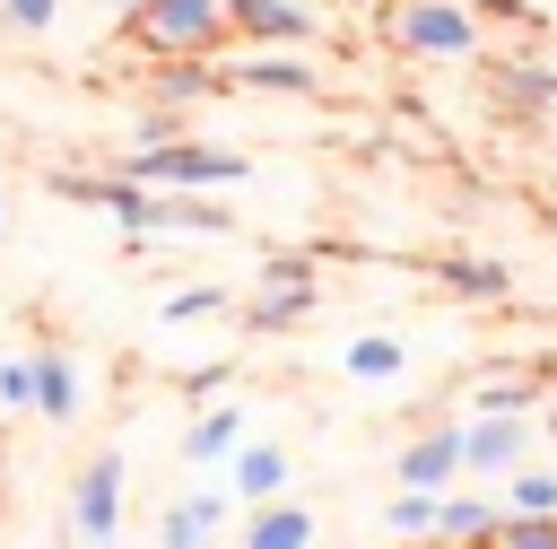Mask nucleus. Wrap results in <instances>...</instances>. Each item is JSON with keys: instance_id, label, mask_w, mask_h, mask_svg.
<instances>
[{"instance_id": "1", "label": "nucleus", "mask_w": 557, "mask_h": 549, "mask_svg": "<svg viewBox=\"0 0 557 549\" xmlns=\"http://www.w3.org/2000/svg\"><path fill=\"white\" fill-rule=\"evenodd\" d=\"M131 183H148V192H235V183H252V157L244 148H226V139H209V131H191V139H165V148H131V157H113Z\"/></svg>"}, {"instance_id": "2", "label": "nucleus", "mask_w": 557, "mask_h": 549, "mask_svg": "<svg viewBox=\"0 0 557 549\" xmlns=\"http://www.w3.org/2000/svg\"><path fill=\"white\" fill-rule=\"evenodd\" d=\"M122 505H131V453L122 444H96L70 471V540L78 549H113L122 540Z\"/></svg>"}, {"instance_id": "3", "label": "nucleus", "mask_w": 557, "mask_h": 549, "mask_svg": "<svg viewBox=\"0 0 557 549\" xmlns=\"http://www.w3.org/2000/svg\"><path fill=\"white\" fill-rule=\"evenodd\" d=\"M122 26H131V44H139L148 61L218 52V44H226V0H139Z\"/></svg>"}, {"instance_id": "4", "label": "nucleus", "mask_w": 557, "mask_h": 549, "mask_svg": "<svg viewBox=\"0 0 557 549\" xmlns=\"http://www.w3.org/2000/svg\"><path fill=\"white\" fill-rule=\"evenodd\" d=\"M531 436H540V418H513V410H470V418H461V479L505 488V479L531 462Z\"/></svg>"}, {"instance_id": "5", "label": "nucleus", "mask_w": 557, "mask_h": 549, "mask_svg": "<svg viewBox=\"0 0 557 549\" xmlns=\"http://www.w3.org/2000/svg\"><path fill=\"white\" fill-rule=\"evenodd\" d=\"M392 35H400V52H426V61H470L479 52V17L461 0H400Z\"/></svg>"}, {"instance_id": "6", "label": "nucleus", "mask_w": 557, "mask_h": 549, "mask_svg": "<svg viewBox=\"0 0 557 549\" xmlns=\"http://www.w3.org/2000/svg\"><path fill=\"white\" fill-rule=\"evenodd\" d=\"M235 514H244L235 488H226V479H200V488H183L174 505H157V549H218V532H226Z\"/></svg>"}, {"instance_id": "7", "label": "nucleus", "mask_w": 557, "mask_h": 549, "mask_svg": "<svg viewBox=\"0 0 557 549\" xmlns=\"http://www.w3.org/2000/svg\"><path fill=\"white\" fill-rule=\"evenodd\" d=\"M226 35L270 44V52H305L322 35V17H313V0H226Z\"/></svg>"}, {"instance_id": "8", "label": "nucleus", "mask_w": 557, "mask_h": 549, "mask_svg": "<svg viewBox=\"0 0 557 549\" xmlns=\"http://www.w3.org/2000/svg\"><path fill=\"white\" fill-rule=\"evenodd\" d=\"M244 401H209V410H191L183 418V436H174V453L191 462V471H209V479H226V462H235V444H244Z\"/></svg>"}, {"instance_id": "9", "label": "nucleus", "mask_w": 557, "mask_h": 549, "mask_svg": "<svg viewBox=\"0 0 557 549\" xmlns=\"http://www.w3.org/2000/svg\"><path fill=\"white\" fill-rule=\"evenodd\" d=\"M496 523H505V488H479V479L444 488V505H435V540L444 549H487Z\"/></svg>"}, {"instance_id": "10", "label": "nucleus", "mask_w": 557, "mask_h": 549, "mask_svg": "<svg viewBox=\"0 0 557 549\" xmlns=\"http://www.w3.org/2000/svg\"><path fill=\"white\" fill-rule=\"evenodd\" d=\"M218 70H226V87H252V96H313V87H322L305 52H270V44H244V52L218 61Z\"/></svg>"}, {"instance_id": "11", "label": "nucleus", "mask_w": 557, "mask_h": 549, "mask_svg": "<svg viewBox=\"0 0 557 549\" xmlns=\"http://www.w3.org/2000/svg\"><path fill=\"white\" fill-rule=\"evenodd\" d=\"M392 471H400V488H426V497L461 488V427H418Z\"/></svg>"}, {"instance_id": "12", "label": "nucleus", "mask_w": 557, "mask_h": 549, "mask_svg": "<svg viewBox=\"0 0 557 549\" xmlns=\"http://www.w3.org/2000/svg\"><path fill=\"white\" fill-rule=\"evenodd\" d=\"M287 479H296V462H287V444H278V436H244V444H235V462H226L235 505H270V497H287Z\"/></svg>"}, {"instance_id": "13", "label": "nucleus", "mask_w": 557, "mask_h": 549, "mask_svg": "<svg viewBox=\"0 0 557 549\" xmlns=\"http://www.w3.org/2000/svg\"><path fill=\"white\" fill-rule=\"evenodd\" d=\"M313 314H322L313 279H252V296H244V331H305Z\"/></svg>"}, {"instance_id": "14", "label": "nucleus", "mask_w": 557, "mask_h": 549, "mask_svg": "<svg viewBox=\"0 0 557 549\" xmlns=\"http://www.w3.org/2000/svg\"><path fill=\"white\" fill-rule=\"evenodd\" d=\"M78 410H87L78 357H70V349H35V418H44V427H70Z\"/></svg>"}, {"instance_id": "15", "label": "nucleus", "mask_w": 557, "mask_h": 549, "mask_svg": "<svg viewBox=\"0 0 557 549\" xmlns=\"http://www.w3.org/2000/svg\"><path fill=\"white\" fill-rule=\"evenodd\" d=\"M235 549H313V505H296V497L244 505V532H235Z\"/></svg>"}, {"instance_id": "16", "label": "nucleus", "mask_w": 557, "mask_h": 549, "mask_svg": "<svg viewBox=\"0 0 557 549\" xmlns=\"http://www.w3.org/2000/svg\"><path fill=\"white\" fill-rule=\"evenodd\" d=\"M148 87L165 105H209V96H226V70H218V52H174V61H157Z\"/></svg>"}, {"instance_id": "17", "label": "nucleus", "mask_w": 557, "mask_h": 549, "mask_svg": "<svg viewBox=\"0 0 557 549\" xmlns=\"http://www.w3.org/2000/svg\"><path fill=\"white\" fill-rule=\"evenodd\" d=\"M339 375H348V383H400V375H409V340H400V331H357V340L339 349Z\"/></svg>"}, {"instance_id": "18", "label": "nucleus", "mask_w": 557, "mask_h": 549, "mask_svg": "<svg viewBox=\"0 0 557 549\" xmlns=\"http://www.w3.org/2000/svg\"><path fill=\"white\" fill-rule=\"evenodd\" d=\"M165 235H191V244H226L235 235V209L218 192H165Z\"/></svg>"}, {"instance_id": "19", "label": "nucleus", "mask_w": 557, "mask_h": 549, "mask_svg": "<svg viewBox=\"0 0 557 549\" xmlns=\"http://www.w3.org/2000/svg\"><path fill=\"white\" fill-rule=\"evenodd\" d=\"M426 270H435L453 296H479V305H496V296L513 288V270H505V261H487V253H435Z\"/></svg>"}, {"instance_id": "20", "label": "nucleus", "mask_w": 557, "mask_h": 549, "mask_svg": "<svg viewBox=\"0 0 557 549\" xmlns=\"http://www.w3.org/2000/svg\"><path fill=\"white\" fill-rule=\"evenodd\" d=\"M540 375H479L470 383V410H513V418H540Z\"/></svg>"}, {"instance_id": "21", "label": "nucleus", "mask_w": 557, "mask_h": 549, "mask_svg": "<svg viewBox=\"0 0 557 549\" xmlns=\"http://www.w3.org/2000/svg\"><path fill=\"white\" fill-rule=\"evenodd\" d=\"M226 305H235V288H218V279H183V288L157 305V322L174 331V322H200V314H226Z\"/></svg>"}, {"instance_id": "22", "label": "nucleus", "mask_w": 557, "mask_h": 549, "mask_svg": "<svg viewBox=\"0 0 557 549\" xmlns=\"http://www.w3.org/2000/svg\"><path fill=\"white\" fill-rule=\"evenodd\" d=\"M505 514H531V523H557V471H513L505 479Z\"/></svg>"}, {"instance_id": "23", "label": "nucleus", "mask_w": 557, "mask_h": 549, "mask_svg": "<svg viewBox=\"0 0 557 549\" xmlns=\"http://www.w3.org/2000/svg\"><path fill=\"white\" fill-rule=\"evenodd\" d=\"M165 139H191V105H139V122H131V148H165Z\"/></svg>"}, {"instance_id": "24", "label": "nucleus", "mask_w": 557, "mask_h": 549, "mask_svg": "<svg viewBox=\"0 0 557 549\" xmlns=\"http://www.w3.org/2000/svg\"><path fill=\"white\" fill-rule=\"evenodd\" d=\"M435 505H444V497H426V488H400V497L383 505V523H392L400 540H435Z\"/></svg>"}, {"instance_id": "25", "label": "nucleus", "mask_w": 557, "mask_h": 549, "mask_svg": "<svg viewBox=\"0 0 557 549\" xmlns=\"http://www.w3.org/2000/svg\"><path fill=\"white\" fill-rule=\"evenodd\" d=\"M226 383H235V366H226V357H200V366H183V401H191V410L226 401Z\"/></svg>"}, {"instance_id": "26", "label": "nucleus", "mask_w": 557, "mask_h": 549, "mask_svg": "<svg viewBox=\"0 0 557 549\" xmlns=\"http://www.w3.org/2000/svg\"><path fill=\"white\" fill-rule=\"evenodd\" d=\"M0 410L35 418V357H0Z\"/></svg>"}, {"instance_id": "27", "label": "nucleus", "mask_w": 557, "mask_h": 549, "mask_svg": "<svg viewBox=\"0 0 557 549\" xmlns=\"http://www.w3.org/2000/svg\"><path fill=\"white\" fill-rule=\"evenodd\" d=\"M0 26L9 35H52L61 26V0H0Z\"/></svg>"}, {"instance_id": "28", "label": "nucleus", "mask_w": 557, "mask_h": 549, "mask_svg": "<svg viewBox=\"0 0 557 549\" xmlns=\"http://www.w3.org/2000/svg\"><path fill=\"white\" fill-rule=\"evenodd\" d=\"M487 549H557V523H531V514H505Z\"/></svg>"}, {"instance_id": "29", "label": "nucleus", "mask_w": 557, "mask_h": 549, "mask_svg": "<svg viewBox=\"0 0 557 549\" xmlns=\"http://www.w3.org/2000/svg\"><path fill=\"white\" fill-rule=\"evenodd\" d=\"M540 383H548L540 392V436H557V366H540Z\"/></svg>"}, {"instance_id": "30", "label": "nucleus", "mask_w": 557, "mask_h": 549, "mask_svg": "<svg viewBox=\"0 0 557 549\" xmlns=\"http://www.w3.org/2000/svg\"><path fill=\"white\" fill-rule=\"evenodd\" d=\"M104 9H113V17H131V9H139V0H104Z\"/></svg>"}, {"instance_id": "31", "label": "nucleus", "mask_w": 557, "mask_h": 549, "mask_svg": "<svg viewBox=\"0 0 557 549\" xmlns=\"http://www.w3.org/2000/svg\"><path fill=\"white\" fill-rule=\"evenodd\" d=\"M0 227H9V209H0Z\"/></svg>"}]
</instances>
